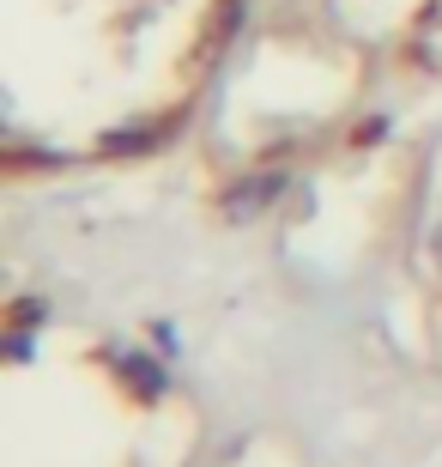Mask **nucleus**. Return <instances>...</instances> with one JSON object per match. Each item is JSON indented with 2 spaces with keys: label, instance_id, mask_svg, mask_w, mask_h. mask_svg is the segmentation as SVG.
<instances>
[{
  "label": "nucleus",
  "instance_id": "f257e3e1",
  "mask_svg": "<svg viewBox=\"0 0 442 467\" xmlns=\"http://www.w3.org/2000/svg\"><path fill=\"white\" fill-rule=\"evenodd\" d=\"M279 189L272 176H261V182H249V189H237V201H231V213H255V207H267V194Z\"/></svg>",
  "mask_w": 442,
  "mask_h": 467
},
{
  "label": "nucleus",
  "instance_id": "f03ea898",
  "mask_svg": "<svg viewBox=\"0 0 442 467\" xmlns=\"http://www.w3.org/2000/svg\"><path fill=\"white\" fill-rule=\"evenodd\" d=\"M128 370H134V382L146 389V395H158V389H164V377H158V364H146V358H128Z\"/></svg>",
  "mask_w": 442,
  "mask_h": 467
}]
</instances>
